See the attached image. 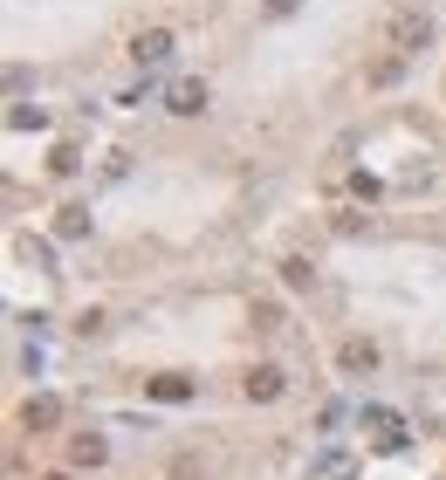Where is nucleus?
I'll return each instance as SVG.
<instances>
[{"mask_svg":"<svg viewBox=\"0 0 446 480\" xmlns=\"http://www.w3.org/2000/svg\"><path fill=\"white\" fill-rule=\"evenodd\" d=\"M385 42H392L398 55H419L426 42H433V21H426L419 7H398L392 21H385Z\"/></svg>","mask_w":446,"mask_h":480,"instance_id":"1","label":"nucleus"},{"mask_svg":"<svg viewBox=\"0 0 446 480\" xmlns=\"http://www.w3.org/2000/svg\"><path fill=\"white\" fill-rule=\"evenodd\" d=\"M240 391H247L254 405H268V398L289 391V378H282V364H247V371H240Z\"/></svg>","mask_w":446,"mask_h":480,"instance_id":"2","label":"nucleus"},{"mask_svg":"<svg viewBox=\"0 0 446 480\" xmlns=\"http://www.w3.org/2000/svg\"><path fill=\"white\" fill-rule=\"evenodd\" d=\"M165 110H172V117H200V110H207V83H200V76H179L172 90H165Z\"/></svg>","mask_w":446,"mask_h":480,"instance_id":"3","label":"nucleus"},{"mask_svg":"<svg viewBox=\"0 0 446 480\" xmlns=\"http://www.w3.org/2000/svg\"><path fill=\"white\" fill-rule=\"evenodd\" d=\"M337 364L350 371V378H364V371H378V343H371V336H343V343H337Z\"/></svg>","mask_w":446,"mask_h":480,"instance_id":"4","label":"nucleus"},{"mask_svg":"<svg viewBox=\"0 0 446 480\" xmlns=\"http://www.w3.org/2000/svg\"><path fill=\"white\" fill-rule=\"evenodd\" d=\"M165 55H172V28H137L131 35V62L152 69V62H165Z\"/></svg>","mask_w":446,"mask_h":480,"instance_id":"5","label":"nucleus"},{"mask_svg":"<svg viewBox=\"0 0 446 480\" xmlns=\"http://www.w3.org/2000/svg\"><path fill=\"white\" fill-rule=\"evenodd\" d=\"M145 398H158V405H185V398H192V378H179V371L145 378Z\"/></svg>","mask_w":446,"mask_h":480,"instance_id":"6","label":"nucleus"},{"mask_svg":"<svg viewBox=\"0 0 446 480\" xmlns=\"http://www.w3.org/2000/svg\"><path fill=\"white\" fill-rule=\"evenodd\" d=\"M110 446H104V432H76L69 439V467H104Z\"/></svg>","mask_w":446,"mask_h":480,"instance_id":"7","label":"nucleus"},{"mask_svg":"<svg viewBox=\"0 0 446 480\" xmlns=\"http://www.w3.org/2000/svg\"><path fill=\"white\" fill-rule=\"evenodd\" d=\"M364 83H371V90H392V83H405V55L385 49V55H378V62L364 69Z\"/></svg>","mask_w":446,"mask_h":480,"instance_id":"8","label":"nucleus"},{"mask_svg":"<svg viewBox=\"0 0 446 480\" xmlns=\"http://www.w3.org/2000/svg\"><path fill=\"white\" fill-rule=\"evenodd\" d=\"M55 419H62V405H55V398H27L21 405V432H49Z\"/></svg>","mask_w":446,"mask_h":480,"instance_id":"9","label":"nucleus"},{"mask_svg":"<svg viewBox=\"0 0 446 480\" xmlns=\"http://www.w3.org/2000/svg\"><path fill=\"white\" fill-rule=\"evenodd\" d=\"M55 240H90V213L82 206H62L55 213Z\"/></svg>","mask_w":446,"mask_h":480,"instance_id":"10","label":"nucleus"},{"mask_svg":"<svg viewBox=\"0 0 446 480\" xmlns=\"http://www.w3.org/2000/svg\"><path fill=\"white\" fill-rule=\"evenodd\" d=\"M275 268H282V288H316V268L302 261V254H282Z\"/></svg>","mask_w":446,"mask_h":480,"instance_id":"11","label":"nucleus"},{"mask_svg":"<svg viewBox=\"0 0 446 480\" xmlns=\"http://www.w3.org/2000/svg\"><path fill=\"white\" fill-rule=\"evenodd\" d=\"M350 474H357V460H350V453H323L309 480H350Z\"/></svg>","mask_w":446,"mask_h":480,"instance_id":"12","label":"nucleus"},{"mask_svg":"<svg viewBox=\"0 0 446 480\" xmlns=\"http://www.w3.org/2000/svg\"><path fill=\"white\" fill-rule=\"evenodd\" d=\"M76 165H82V152H76V145H55V152H49V172H55V178H69Z\"/></svg>","mask_w":446,"mask_h":480,"instance_id":"13","label":"nucleus"},{"mask_svg":"<svg viewBox=\"0 0 446 480\" xmlns=\"http://www.w3.org/2000/svg\"><path fill=\"white\" fill-rule=\"evenodd\" d=\"M364 426L378 432V439H385V446H398V419H392V412H364Z\"/></svg>","mask_w":446,"mask_h":480,"instance_id":"14","label":"nucleus"},{"mask_svg":"<svg viewBox=\"0 0 446 480\" xmlns=\"http://www.w3.org/2000/svg\"><path fill=\"white\" fill-rule=\"evenodd\" d=\"M247 323H254V329H282V303H254V309H247Z\"/></svg>","mask_w":446,"mask_h":480,"instance_id":"15","label":"nucleus"},{"mask_svg":"<svg viewBox=\"0 0 446 480\" xmlns=\"http://www.w3.org/2000/svg\"><path fill=\"white\" fill-rule=\"evenodd\" d=\"M21 254L35 261V268H55V248H49V240H21Z\"/></svg>","mask_w":446,"mask_h":480,"instance_id":"16","label":"nucleus"},{"mask_svg":"<svg viewBox=\"0 0 446 480\" xmlns=\"http://www.w3.org/2000/svg\"><path fill=\"white\" fill-rule=\"evenodd\" d=\"M330 227H337V233H371V213H337Z\"/></svg>","mask_w":446,"mask_h":480,"instance_id":"17","label":"nucleus"},{"mask_svg":"<svg viewBox=\"0 0 446 480\" xmlns=\"http://www.w3.org/2000/svg\"><path fill=\"white\" fill-rule=\"evenodd\" d=\"M262 14H268V21H289V14H295V0H268Z\"/></svg>","mask_w":446,"mask_h":480,"instance_id":"18","label":"nucleus"},{"mask_svg":"<svg viewBox=\"0 0 446 480\" xmlns=\"http://www.w3.org/2000/svg\"><path fill=\"white\" fill-rule=\"evenodd\" d=\"M42 480H69V474H42Z\"/></svg>","mask_w":446,"mask_h":480,"instance_id":"19","label":"nucleus"}]
</instances>
